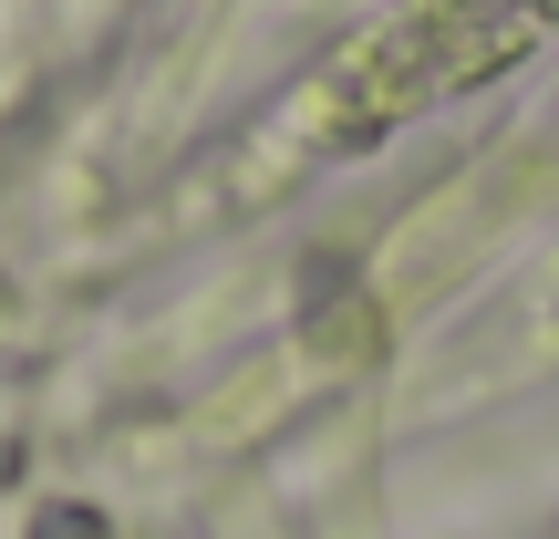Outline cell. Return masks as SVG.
<instances>
[{
	"mask_svg": "<svg viewBox=\"0 0 559 539\" xmlns=\"http://www.w3.org/2000/svg\"><path fill=\"white\" fill-rule=\"evenodd\" d=\"M41 539H94V519H52V529H41Z\"/></svg>",
	"mask_w": 559,
	"mask_h": 539,
	"instance_id": "1",
	"label": "cell"
}]
</instances>
